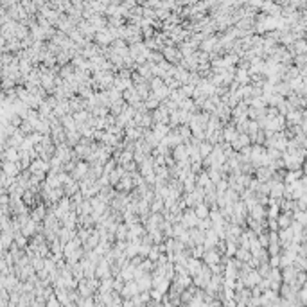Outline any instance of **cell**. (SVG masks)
Returning a JSON list of instances; mask_svg holds the SVG:
<instances>
[{
  "mask_svg": "<svg viewBox=\"0 0 307 307\" xmlns=\"http://www.w3.org/2000/svg\"><path fill=\"white\" fill-rule=\"evenodd\" d=\"M4 171H5V174H9L11 178H15L18 174V167H16V165H13V162H5L4 164Z\"/></svg>",
  "mask_w": 307,
  "mask_h": 307,
  "instance_id": "1",
  "label": "cell"
},
{
  "mask_svg": "<svg viewBox=\"0 0 307 307\" xmlns=\"http://www.w3.org/2000/svg\"><path fill=\"white\" fill-rule=\"evenodd\" d=\"M137 291H138V286L137 284H128L126 288L122 289V295H129V296H133V295H137Z\"/></svg>",
  "mask_w": 307,
  "mask_h": 307,
  "instance_id": "2",
  "label": "cell"
},
{
  "mask_svg": "<svg viewBox=\"0 0 307 307\" xmlns=\"http://www.w3.org/2000/svg\"><path fill=\"white\" fill-rule=\"evenodd\" d=\"M187 268H189L190 273H199V271H201V266H199L198 261H190L189 264H187Z\"/></svg>",
  "mask_w": 307,
  "mask_h": 307,
  "instance_id": "3",
  "label": "cell"
},
{
  "mask_svg": "<svg viewBox=\"0 0 307 307\" xmlns=\"http://www.w3.org/2000/svg\"><path fill=\"white\" fill-rule=\"evenodd\" d=\"M124 97H126V99H128V101H131V103H135V101H137V99H138V95H137V93H135V90H129V88H128V90H126V93H124Z\"/></svg>",
  "mask_w": 307,
  "mask_h": 307,
  "instance_id": "4",
  "label": "cell"
},
{
  "mask_svg": "<svg viewBox=\"0 0 307 307\" xmlns=\"http://www.w3.org/2000/svg\"><path fill=\"white\" fill-rule=\"evenodd\" d=\"M219 261V257H217V253H208V255H206V262H217Z\"/></svg>",
  "mask_w": 307,
  "mask_h": 307,
  "instance_id": "5",
  "label": "cell"
},
{
  "mask_svg": "<svg viewBox=\"0 0 307 307\" xmlns=\"http://www.w3.org/2000/svg\"><path fill=\"white\" fill-rule=\"evenodd\" d=\"M196 214H198L199 217H205V216H206V208H205V205H199V206H198Z\"/></svg>",
  "mask_w": 307,
  "mask_h": 307,
  "instance_id": "6",
  "label": "cell"
},
{
  "mask_svg": "<svg viewBox=\"0 0 307 307\" xmlns=\"http://www.w3.org/2000/svg\"><path fill=\"white\" fill-rule=\"evenodd\" d=\"M5 158H11L13 162H15V160L18 158V155H16V151H15V149H11V151H7V153H5Z\"/></svg>",
  "mask_w": 307,
  "mask_h": 307,
  "instance_id": "7",
  "label": "cell"
},
{
  "mask_svg": "<svg viewBox=\"0 0 307 307\" xmlns=\"http://www.w3.org/2000/svg\"><path fill=\"white\" fill-rule=\"evenodd\" d=\"M174 155H176L178 158H187V155H185L183 147H176V153H174Z\"/></svg>",
  "mask_w": 307,
  "mask_h": 307,
  "instance_id": "8",
  "label": "cell"
},
{
  "mask_svg": "<svg viewBox=\"0 0 307 307\" xmlns=\"http://www.w3.org/2000/svg\"><path fill=\"white\" fill-rule=\"evenodd\" d=\"M199 185H206V174H201V176H199Z\"/></svg>",
  "mask_w": 307,
  "mask_h": 307,
  "instance_id": "9",
  "label": "cell"
}]
</instances>
